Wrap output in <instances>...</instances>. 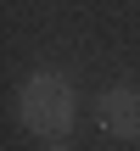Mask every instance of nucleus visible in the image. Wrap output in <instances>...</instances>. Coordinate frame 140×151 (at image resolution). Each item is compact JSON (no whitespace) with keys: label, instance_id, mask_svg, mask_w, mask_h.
<instances>
[{"label":"nucleus","instance_id":"nucleus-2","mask_svg":"<svg viewBox=\"0 0 140 151\" xmlns=\"http://www.w3.org/2000/svg\"><path fill=\"white\" fill-rule=\"evenodd\" d=\"M95 123L112 140H140V84H112L95 101Z\"/></svg>","mask_w":140,"mask_h":151},{"label":"nucleus","instance_id":"nucleus-3","mask_svg":"<svg viewBox=\"0 0 140 151\" xmlns=\"http://www.w3.org/2000/svg\"><path fill=\"white\" fill-rule=\"evenodd\" d=\"M39 151H73V146H67V140H45Z\"/></svg>","mask_w":140,"mask_h":151},{"label":"nucleus","instance_id":"nucleus-1","mask_svg":"<svg viewBox=\"0 0 140 151\" xmlns=\"http://www.w3.org/2000/svg\"><path fill=\"white\" fill-rule=\"evenodd\" d=\"M17 123L34 134V140H67L73 123H79V90L67 73H28L22 90H17Z\"/></svg>","mask_w":140,"mask_h":151}]
</instances>
